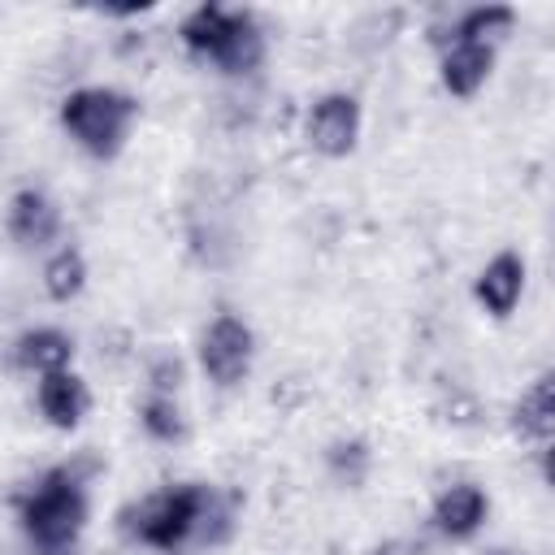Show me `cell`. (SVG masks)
<instances>
[{"label": "cell", "instance_id": "obj_1", "mask_svg": "<svg viewBox=\"0 0 555 555\" xmlns=\"http://www.w3.org/2000/svg\"><path fill=\"white\" fill-rule=\"evenodd\" d=\"M87 516L91 494L78 464H52L17 494V525L35 555H74Z\"/></svg>", "mask_w": 555, "mask_h": 555}, {"label": "cell", "instance_id": "obj_2", "mask_svg": "<svg viewBox=\"0 0 555 555\" xmlns=\"http://www.w3.org/2000/svg\"><path fill=\"white\" fill-rule=\"evenodd\" d=\"M139 117H143L139 95L126 87H113V82H82V87L65 91L56 104V121H61L65 139L100 165H108L126 152Z\"/></svg>", "mask_w": 555, "mask_h": 555}, {"label": "cell", "instance_id": "obj_3", "mask_svg": "<svg viewBox=\"0 0 555 555\" xmlns=\"http://www.w3.org/2000/svg\"><path fill=\"white\" fill-rule=\"evenodd\" d=\"M178 43L191 61L212 65L225 78H247L264 65V26L251 9L195 4L178 22Z\"/></svg>", "mask_w": 555, "mask_h": 555}, {"label": "cell", "instance_id": "obj_4", "mask_svg": "<svg viewBox=\"0 0 555 555\" xmlns=\"http://www.w3.org/2000/svg\"><path fill=\"white\" fill-rule=\"evenodd\" d=\"M212 494H217V486H204V481L160 486V490L143 494L139 503H130L121 512V533L134 546H147V551H160V555H178V551H186L191 542L204 538V520H208Z\"/></svg>", "mask_w": 555, "mask_h": 555}, {"label": "cell", "instance_id": "obj_5", "mask_svg": "<svg viewBox=\"0 0 555 555\" xmlns=\"http://www.w3.org/2000/svg\"><path fill=\"white\" fill-rule=\"evenodd\" d=\"M195 364L217 390H234L256 369V330L238 312H217L195 338Z\"/></svg>", "mask_w": 555, "mask_h": 555}, {"label": "cell", "instance_id": "obj_6", "mask_svg": "<svg viewBox=\"0 0 555 555\" xmlns=\"http://www.w3.org/2000/svg\"><path fill=\"white\" fill-rule=\"evenodd\" d=\"M364 134V104L356 91H321L304 108V143L325 160H347Z\"/></svg>", "mask_w": 555, "mask_h": 555}, {"label": "cell", "instance_id": "obj_7", "mask_svg": "<svg viewBox=\"0 0 555 555\" xmlns=\"http://www.w3.org/2000/svg\"><path fill=\"white\" fill-rule=\"evenodd\" d=\"M4 230H9V238H13L17 251H52V247L65 243V238H61V234H65L61 204H56L43 186H35V182H26V186H17V191L9 195Z\"/></svg>", "mask_w": 555, "mask_h": 555}, {"label": "cell", "instance_id": "obj_8", "mask_svg": "<svg viewBox=\"0 0 555 555\" xmlns=\"http://www.w3.org/2000/svg\"><path fill=\"white\" fill-rule=\"evenodd\" d=\"M529 286V260L516 247H499L473 278V304L490 321H512Z\"/></svg>", "mask_w": 555, "mask_h": 555}, {"label": "cell", "instance_id": "obj_9", "mask_svg": "<svg viewBox=\"0 0 555 555\" xmlns=\"http://www.w3.org/2000/svg\"><path fill=\"white\" fill-rule=\"evenodd\" d=\"M486 520H490V494L481 481H451L429 503V529L451 546L473 542L486 529Z\"/></svg>", "mask_w": 555, "mask_h": 555}, {"label": "cell", "instance_id": "obj_10", "mask_svg": "<svg viewBox=\"0 0 555 555\" xmlns=\"http://www.w3.org/2000/svg\"><path fill=\"white\" fill-rule=\"evenodd\" d=\"M9 360L17 373L26 377H48V373H65L74 369L78 360V338L61 325H26L13 347H9Z\"/></svg>", "mask_w": 555, "mask_h": 555}, {"label": "cell", "instance_id": "obj_11", "mask_svg": "<svg viewBox=\"0 0 555 555\" xmlns=\"http://www.w3.org/2000/svg\"><path fill=\"white\" fill-rule=\"evenodd\" d=\"M35 412L43 416L48 429L74 434L87 421V412H91V386H87V377L78 369L35 377Z\"/></svg>", "mask_w": 555, "mask_h": 555}, {"label": "cell", "instance_id": "obj_12", "mask_svg": "<svg viewBox=\"0 0 555 555\" xmlns=\"http://www.w3.org/2000/svg\"><path fill=\"white\" fill-rule=\"evenodd\" d=\"M494 61H499L494 43H468V39L438 43V82L451 100H473L490 82Z\"/></svg>", "mask_w": 555, "mask_h": 555}, {"label": "cell", "instance_id": "obj_13", "mask_svg": "<svg viewBox=\"0 0 555 555\" xmlns=\"http://www.w3.org/2000/svg\"><path fill=\"white\" fill-rule=\"evenodd\" d=\"M507 425L525 442H551L555 438V369H542L512 403Z\"/></svg>", "mask_w": 555, "mask_h": 555}, {"label": "cell", "instance_id": "obj_14", "mask_svg": "<svg viewBox=\"0 0 555 555\" xmlns=\"http://www.w3.org/2000/svg\"><path fill=\"white\" fill-rule=\"evenodd\" d=\"M87 278H91V264H87V251L78 243L52 247L39 264V286L52 304H74L87 291Z\"/></svg>", "mask_w": 555, "mask_h": 555}, {"label": "cell", "instance_id": "obj_15", "mask_svg": "<svg viewBox=\"0 0 555 555\" xmlns=\"http://www.w3.org/2000/svg\"><path fill=\"white\" fill-rule=\"evenodd\" d=\"M512 30H516V9L512 4H473V9L451 17V26H447V35H438V43L468 39V43H494L499 48Z\"/></svg>", "mask_w": 555, "mask_h": 555}, {"label": "cell", "instance_id": "obj_16", "mask_svg": "<svg viewBox=\"0 0 555 555\" xmlns=\"http://www.w3.org/2000/svg\"><path fill=\"white\" fill-rule=\"evenodd\" d=\"M134 421L139 429L160 442V447H173L186 438V412L178 403V395H165V390H143V399L134 403Z\"/></svg>", "mask_w": 555, "mask_h": 555}, {"label": "cell", "instance_id": "obj_17", "mask_svg": "<svg viewBox=\"0 0 555 555\" xmlns=\"http://www.w3.org/2000/svg\"><path fill=\"white\" fill-rule=\"evenodd\" d=\"M325 473L343 486V490H360L373 473V451L364 438H334L325 447Z\"/></svg>", "mask_w": 555, "mask_h": 555}, {"label": "cell", "instance_id": "obj_18", "mask_svg": "<svg viewBox=\"0 0 555 555\" xmlns=\"http://www.w3.org/2000/svg\"><path fill=\"white\" fill-rule=\"evenodd\" d=\"M182 386V360L169 356V351H156L147 360V390H165V395H178Z\"/></svg>", "mask_w": 555, "mask_h": 555}, {"label": "cell", "instance_id": "obj_19", "mask_svg": "<svg viewBox=\"0 0 555 555\" xmlns=\"http://www.w3.org/2000/svg\"><path fill=\"white\" fill-rule=\"evenodd\" d=\"M538 477L546 481V490H555V438L542 442V451H538Z\"/></svg>", "mask_w": 555, "mask_h": 555}, {"label": "cell", "instance_id": "obj_20", "mask_svg": "<svg viewBox=\"0 0 555 555\" xmlns=\"http://www.w3.org/2000/svg\"><path fill=\"white\" fill-rule=\"evenodd\" d=\"M373 555H425V546L412 542V538H390V542H382Z\"/></svg>", "mask_w": 555, "mask_h": 555}, {"label": "cell", "instance_id": "obj_21", "mask_svg": "<svg viewBox=\"0 0 555 555\" xmlns=\"http://www.w3.org/2000/svg\"><path fill=\"white\" fill-rule=\"evenodd\" d=\"M481 555H525V551H512V546H490V551H481Z\"/></svg>", "mask_w": 555, "mask_h": 555}]
</instances>
